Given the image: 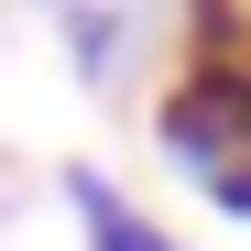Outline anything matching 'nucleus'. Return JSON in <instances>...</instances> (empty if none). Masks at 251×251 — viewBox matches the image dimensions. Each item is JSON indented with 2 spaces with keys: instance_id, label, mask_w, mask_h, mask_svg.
Instances as JSON below:
<instances>
[{
  "instance_id": "obj_1",
  "label": "nucleus",
  "mask_w": 251,
  "mask_h": 251,
  "mask_svg": "<svg viewBox=\"0 0 251 251\" xmlns=\"http://www.w3.org/2000/svg\"><path fill=\"white\" fill-rule=\"evenodd\" d=\"M66 207H76V229H88V251H175L131 197L99 175V164H66Z\"/></svg>"
},
{
  "instance_id": "obj_2",
  "label": "nucleus",
  "mask_w": 251,
  "mask_h": 251,
  "mask_svg": "<svg viewBox=\"0 0 251 251\" xmlns=\"http://www.w3.org/2000/svg\"><path fill=\"white\" fill-rule=\"evenodd\" d=\"M55 44L88 66V76H109L120 55H131V11H66V22H55Z\"/></svg>"
}]
</instances>
